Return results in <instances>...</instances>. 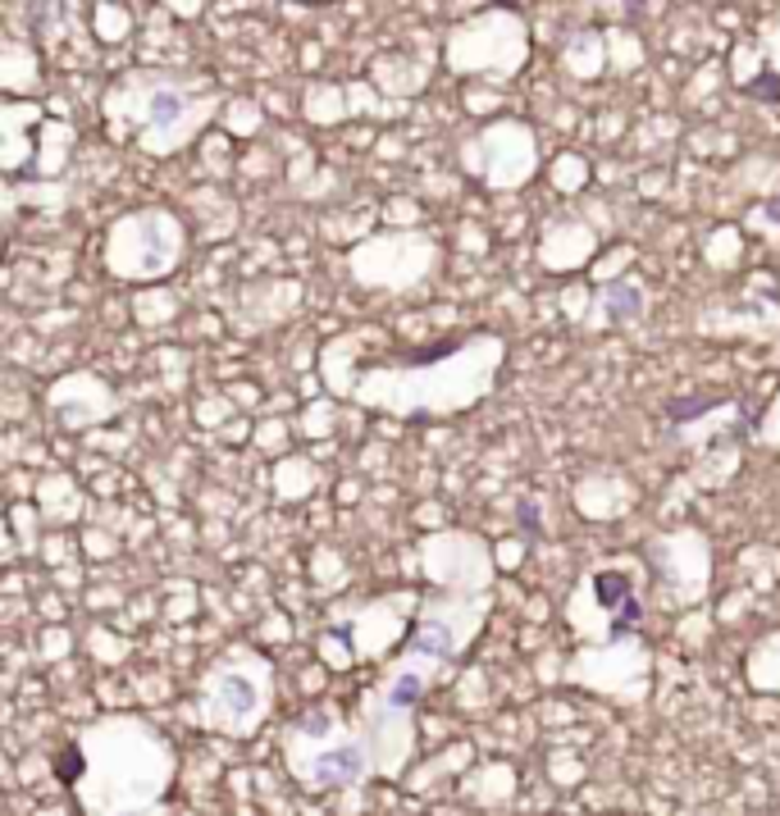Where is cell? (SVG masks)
Here are the masks:
<instances>
[{"label": "cell", "instance_id": "4fadbf2b", "mask_svg": "<svg viewBox=\"0 0 780 816\" xmlns=\"http://www.w3.org/2000/svg\"><path fill=\"white\" fill-rule=\"evenodd\" d=\"M293 5H329V0H293Z\"/></svg>", "mask_w": 780, "mask_h": 816}, {"label": "cell", "instance_id": "5b68a950", "mask_svg": "<svg viewBox=\"0 0 780 816\" xmlns=\"http://www.w3.org/2000/svg\"><path fill=\"white\" fill-rule=\"evenodd\" d=\"M424 670L416 662L388 670V680L380 684V721H407V716L416 712V703L424 698Z\"/></svg>", "mask_w": 780, "mask_h": 816}, {"label": "cell", "instance_id": "7c38bea8", "mask_svg": "<svg viewBox=\"0 0 780 816\" xmlns=\"http://www.w3.org/2000/svg\"><path fill=\"white\" fill-rule=\"evenodd\" d=\"M763 224L780 228V191H776V197H767V201H763Z\"/></svg>", "mask_w": 780, "mask_h": 816}, {"label": "cell", "instance_id": "ba28073f", "mask_svg": "<svg viewBox=\"0 0 780 816\" xmlns=\"http://www.w3.org/2000/svg\"><path fill=\"white\" fill-rule=\"evenodd\" d=\"M713 406H717L713 397H694V401H680V397H671V401H667V416H671V420H690V416L713 411Z\"/></svg>", "mask_w": 780, "mask_h": 816}, {"label": "cell", "instance_id": "8fae6325", "mask_svg": "<svg viewBox=\"0 0 780 816\" xmlns=\"http://www.w3.org/2000/svg\"><path fill=\"white\" fill-rule=\"evenodd\" d=\"M516 520L525 524V534H538V516H534L530 502H520V507H516Z\"/></svg>", "mask_w": 780, "mask_h": 816}, {"label": "cell", "instance_id": "8992f818", "mask_svg": "<svg viewBox=\"0 0 780 816\" xmlns=\"http://www.w3.org/2000/svg\"><path fill=\"white\" fill-rule=\"evenodd\" d=\"M594 593H598L603 607H611V611L621 616V630H630L634 620H640V597H634L630 574H621V570H598V574H594Z\"/></svg>", "mask_w": 780, "mask_h": 816}, {"label": "cell", "instance_id": "52a82bcc", "mask_svg": "<svg viewBox=\"0 0 780 816\" xmlns=\"http://www.w3.org/2000/svg\"><path fill=\"white\" fill-rule=\"evenodd\" d=\"M603 316L607 320H640L644 316V287L640 283H607L603 287Z\"/></svg>", "mask_w": 780, "mask_h": 816}, {"label": "cell", "instance_id": "30bf717a", "mask_svg": "<svg viewBox=\"0 0 780 816\" xmlns=\"http://www.w3.org/2000/svg\"><path fill=\"white\" fill-rule=\"evenodd\" d=\"M744 91L776 96V106H780V78H776V69H763V78H758V83H744Z\"/></svg>", "mask_w": 780, "mask_h": 816}, {"label": "cell", "instance_id": "277c9868", "mask_svg": "<svg viewBox=\"0 0 780 816\" xmlns=\"http://www.w3.org/2000/svg\"><path fill=\"white\" fill-rule=\"evenodd\" d=\"M407 647H411V657H424V662H457L461 657V630L453 626L447 611H424L416 620Z\"/></svg>", "mask_w": 780, "mask_h": 816}, {"label": "cell", "instance_id": "6da1fadb", "mask_svg": "<svg viewBox=\"0 0 780 816\" xmlns=\"http://www.w3.org/2000/svg\"><path fill=\"white\" fill-rule=\"evenodd\" d=\"M270 662L251 653H233L206 676V712L210 726H224L228 734H251L260 716L270 712Z\"/></svg>", "mask_w": 780, "mask_h": 816}, {"label": "cell", "instance_id": "7a4b0ae2", "mask_svg": "<svg viewBox=\"0 0 780 816\" xmlns=\"http://www.w3.org/2000/svg\"><path fill=\"white\" fill-rule=\"evenodd\" d=\"M370 743L361 739H351V734H324L311 753H301V749H288V766L306 780V784H315V789H338V784H361L370 771H374V762H370Z\"/></svg>", "mask_w": 780, "mask_h": 816}, {"label": "cell", "instance_id": "9c48e42d", "mask_svg": "<svg viewBox=\"0 0 780 816\" xmlns=\"http://www.w3.org/2000/svg\"><path fill=\"white\" fill-rule=\"evenodd\" d=\"M55 776L64 780V784H74L78 776H83V753L74 749V753H60V762H55Z\"/></svg>", "mask_w": 780, "mask_h": 816}, {"label": "cell", "instance_id": "3957f363", "mask_svg": "<svg viewBox=\"0 0 780 816\" xmlns=\"http://www.w3.org/2000/svg\"><path fill=\"white\" fill-rule=\"evenodd\" d=\"M137 87H141V114H147V128L156 133V137H164V151L174 147V133H183V128H197L201 119H206V110H210V101H193L187 96V87L183 83H174V78H137Z\"/></svg>", "mask_w": 780, "mask_h": 816}]
</instances>
